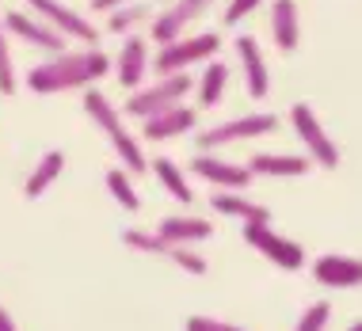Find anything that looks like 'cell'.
Here are the masks:
<instances>
[{"label":"cell","instance_id":"6da1fadb","mask_svg":"<svg viewBox=\"0 0 362 331\" xmlns=\"http://www.w3.org/2000/svg\"><path fill=\"white\" fill-rule=\"evenodd\" d=\"M111 69V57L100 46L88 50H62L50 54V61L35 65L27 73V88L35 95H57V92H73V88H92L95 80H103Z\"/></svg>","mask_w":362,"mask_h":331},{"label":"cell","instance_id":"7a4b0ae2","mask_svg":"<svg viewBox=\"0 0 362 331\" xmlns=\"http://www.w3.org/2000/svg\"><path fill=\"white\" fill-rule=\"evenodd\" d=\"M84 111L92 114V122L100 126V130L111 138V149L119 152V160L126 164V171H145L149 168V160H145V152H141V145L126 133V126H122V111L115 107L111 100H107L103 92H95V88H84Z\"/></svg>","mask_w":362,"mask_h":331},{"label":"cell","instance_id":"3957f363","mask_svg":"<svg viewBox=\"0 0 362 331\" xmlns=\"http://www.w3.org/2000/svg\"><path fill=\"white\" fill-rule=\"evenodd\" d=\"M187 92H191V76L187 73H168V76H160L156 84L138 88V92L126 100L122 111L130 114V119H149V114H156V111H168V107L183 103Z\"/></svg>","mask_w":362,"mask_h":331},{"label":"cell","instance_id":"277c9868","mask_svg":"<svg viewBox=\"0 0 362 331\" xmlns=\"http://www.w3.org/2000/svg\"><path fill=\"white\" fill-rule=\"evenodd\" d=\"M221 50V38L218 35H191V38H172L156 50V73L168 76V73H187L191 65L210 61L214 54Z\"/></svg>","mask_w":362,"mask_h":331},{"label":"cell","instance_id":"5b68a950","mask_svg":"<svg viewBox=\"0 0 362 331\" xmlns=\"http://www.w3.org/2000/svg\"><path fill=\"white\" fill-rule=\"evenodd\" d=\"M275 114H263V111H252V114H240V119H229V122H218L210 130L199 133V145L206 152L221 149V145H237V141H256V138H267L275 130Z\"/></svg>","mask_w":362,"mask_h":331},{"label":"cell","instance_id":"8992f818","mask_svg":"<svg viewBox=\"0 0 362 331\" xmlns=\"http://www.w3.org/2000/svg\"><path fill=\"white\" fill-rule=\"evenodd\" d=\"M290 122H293V130H298V138L305 141L313 164H320V168H339V145L328 138V130L320 126L317 111H313L309 103H298V107H293V111H290Z\"/></svg>","mask_w":362,"mask_h":331},{"label":"cell","instance_id":"52a82bcc","mask_svg":"<svg viewBox=\"0 0 362 331\" xmlns=\"http://www.w3.org/2000/svg\"><path fill=\"white\" fill-rule=\"evenodd\" d=\"M244 240L282 270H301L305 267V251H301V244L279 236V232L271 229V221H248V225H244Z\"/></svg>","mask_w":362,"mask_h":331},{"label":"cell","instance_id":"ba28073f","mask_svg":"<svg viewBox=\"0 0 362 331\" xmlns=\"http://www.w3.org/2000/svg\"><path fill=\"white\" fill-rule=\"evenodd\" d=\"M23 4L31 8V16L46 19V23H50L54 31H62L65 38H76V42H84V46L100 42V31H95L81 12H73L69 4H62V0H23Z\"/></svg>","mask_w":362,"mask_h":331},{"label":"cell","instance_id":"9c48e42d","mask_svg":"<svg viewBox=\"0 0 362 331\" xmlns=\"http://www.w3.org/2000/svg\"><path fill=\"white\" fill-rule=\"evenodd\" d=\"M4 27L8 35H16L19 42H27V46H35V50H46V54H62V50H69V38H65L62 31H54L46 19H38L31 12H4Z\"/></svg>","mask_w":362,"mask_h":331},{"label":"cell","instance_id":"30bf717a","mask_svg":"<svg viewBox=\"0 0 362 331\" xmlns=\"http://www.w3.org/2000/svg\"><path fill=\"white\" fill-rule=\"evenodd\" d=\"M191 171L199 175V179L214 183L218 191H244V187H252V171H248V164L221 160V157H214V152H199V157L191 160Z\"/></svg>","mask_w":362,"mask_h":331},{"label":"cell","instance_id":"8fae6325","mask_svg":"<svg viewBox=\"0 0 362 331\" xmlns=\"http://www.w3.org/2000/svg\"><path fill=\"white\" fill-rule=\"evenodd\" d=\"M194 126H199V114L191 111V107L175 103L168 111H156L149 119H141V138L145 141H172V138H183V133H191Z\"/></svg>","mask_w":362,"mask_h":331},{"label":"cell","instance_id":"7c38bea8","mask_svg":"<svg viewBox=\"0 0 362 331\" xmlns=\"http://www.w3.org/2000/svg\"><path fill=\"white\" fill-rule=\"evenodd\" d=\"M210 4H214V0H175L168 12H160V16L153 19V38H156L160 46L172 42V38H180V35L194 23V19L206 12Z\"/></svg>","mask_w":362,"mask_h":331},{"label":"cell","instance_id":"4fadbf2b","mask_svg":"<svg viewBox=\"0 0 362 331\" xmlns=\"http://www.w3.org/2000/svg\"><path fill=\"white\" fill-rule=\"evenodd\" d=\"M237 54H240V65H244V88H248L252 100H267L271 92V73H267V61H263V50L252 35H240L237 38Z\"/></svg>","mask_w":362,"mask_h":331},{"label":"cell","instance_id":"5bb4252c","mask_svg":"<svg viewBox=\"0 0 362 331\" xmlns=\"http://www.w3.org/2000/svg\"><path fill=\"white\" fill-rule=\"evenodd\" d=\"M313 278L328 289L362 286V259H355V255H320L313 263Z\"/></svg>","mask_w":362,"mask_h":331},{"label":"cell","instance_id":"9a60e30c","mask_svg":"<svg viewBox=\"0 0 362 331\" xmlns=\"http://www.w3.org/2000/svg\"><path fill=\"white\" fill-rule=\"evenodd\" d=\"M156 236L168 240V244H180V248H191V244H202V240L214 236V225L206 217H191V213H175V217H164L156 225Z\"/></svg>","mask_w":362,"mask_h":331},{"label":"cell","instance_id":"2e32d148","mask_svg":"<svg viewBox=\"0 0 362 331\" xmlns=\"http://www.w3.org/2000/svg\"><path fill=\"white\" fill-rule=\"evenodd\" d=\"M271 35L282 54H293L301 42V19H298V0H275L271 4Z\"/></svg>","mask_w":362,"mask_h":331},{"label":"cell","instance_id":"e0dca14e","mask_svg":"<svg viewBox=\"0 0 362 331\" xmlns=\"http://www.w3.org/2000/svg\"><path fill=\"white\" fill-rule=\"evenodd\" d=\"M145 69H149V46H145V38L130 35L119 50V84L122 88H141Z\"/></svg>","mask_w":362,"mask_h":331},{"label":"cell","instance_id":"ac0fdd59","mask_svg":"<svg viewBox=\"0 0 362 331\" xmlns=\"http://www.w3.org/2000/svg\"><path fill=\"white\" fill-rule=\"evenodd\" d=\"M252 175H282V179H293V175H309L313 171V160L309 157H290V152H259L252 157L248 164Z\"/></svg>","mask_w":362,"mask_h":331},{"label":"cell","instance_id":"d6986e66","mask_svg":"<svg viewBox=\"0 0 362 331\" xmlns=\"http://www.w3.org/2000/svg\"><path fill=\"white\" fill-rule=\"evenodd\" d=\"M210 206L221 213V217H237V221H271V210L267 206H256V202H248L240 191H214L210 194Z\"/></svg>","mask_w":362,"mask_h":331},{"label":"cell","instance_id":"ffe728a7","mask_svg":"<svg viewBox=\"0 0 362 331\" xmlns=\"http://www.w3.org/2000/svg\"><path fill=\"white\" fill-rule=\"evenodd\" d=\"M62 171H65V152H62V149L42 152V160H38V164H35V171L27 175L23 194H27V198H42V194L50 191L57 179H62Z\"/></svg>","mask_w":362,"mask_h":331},{"label":"cell","instance_id":"44dd1931","mask_svg":"<svg viewBox=\"0 0 362 331\" xmlns=\"http://www.w3.org/2000/svg\"><path fill=\"white\" fill-rule=\"evenodd\" d=\"M153 171H156V179L164 183V191H168L175 202H187V206L194 202V191H191L187 175L180 171V164H175V160H168V157H156V160H153Z\"/></svg>","mask_w":362,"mask_h":331},{"label":"cell","instance_id":"7402d4cb","mask_svg":"<svg viewBox=\"0 0 362 331\" xmlns=\"http://www.w3.org/2000/svg\"><path fill=\"white\" fill-rule=\"evenodd\" d=\"M225 80H229V65L218 61V57H210L206 69L199 76V103L202 107H218L221 95H225Z\"/></svg>","mask_w":362,"mask_h":331},{"label":"cell","instance_id":"603a6c76","mask_svg":"<svg viewBox=\"0 0 362 331\" xmlns=\"http://www.w3.org/2000/svg\"><path fill=\"white\" fill-rule=\"evenodd\" d=\"M107 191L115 194V202L126 210V213H134L141 206V198H138V191H134V183H130V175H126V168H111L107 171Z\"/></svg>","mask_w":362,"mask_h":331},{"label":"cell","instance_id":"cb8c5ba5","mask_svg":"<svg viewBox=\"0 0 362 331\" xmlns=\"http://www.w3.org/2000/svg\"><path fill=\"white\" fill-rule=\"evenodd\" d=\"M138 19H149V8H145V4H119V8H111V23H107V31H111V35H126Z\"/></svg>","mask_w":362,"mask_h":331},{"label":"cell","instance_id":"d4e9b609","mask_svg":"<svg viewBox=\"0 0 362 331\" xmlns=\"http://www.w3.org/2000/svg\"><path fill=\"white\" fill-rule=\"evenodd\" d=\"M16 88H19V80H16L12 50H8V31L0 27V92H4V95H12Z\"/></svg>","mask_w":362,"mask_h":331},{"label":"cell","instance_id":"484cf974","mask_svg":"<svg viewBox=\"0 0 362 331\" xmlns=\"http://www.w3.org/2000/svg\"><path fill=\"white\" fill-rule=\"evenodd\" d=\"M328 320H332V305H328V301H313L305 313H301V320H298V327H293V331H325Z\"/></svg>","mask_w":362,"mask_h":331},{"label":"cell","instance_id":"4316f807","mask_svg":"<svg viewBox=\"0 0 362 331\" xmlns=\"http://www.w3.org/2000/svg\"><path fill=\"white\" fill-rule=\"evenodd\" d=\"M187 331H244V327L225 324V320H214V316H191L187 320Z\"/></svg>","mask_w":362,"mask_h":331},{"label":"cell","instance_id":"83f0119b","mask_svg":"<svg viewBox=\"0 0 362 331\" xmlns=\"http://www.w3.org/2000/svg\"><path fill=\"white\" fill-rule=\"evenodd\" d=\"M259 0H229V8H225V23H240L248 12H256Z\"/></svg>","mask_w":362,"mask_h":331},{"label":"cell","instance_id":"f1b7e54d","mask_svg":"<svg viewBox=\"0 0 362 331\" xmlns=\"http://www.w3.org/2000/svg\"><path fill=\"white\" fill-rule=\"evenodd\" d=\"M0 331H16V320H12V313H8L4 305H0Z\"/></svg>","mask_w":362,"mask_h":331},{"label":"cell","instance_id":"f546056e","mask_svg":"<svg viewBox=\"0 0 362 331\" xmlns=\"http://www.w3.org/2000/svg\"><path fill=\"white\" fill-rule=\"evenodd\" d=\"M119 4H126V0H92L95 12H111V8H119Z\"/></svg>","mask_w":362,"mask_h":331},{"label":"cell","instance_id":"4dcf8cb0","mask_svg":"<svg viewBox=\"0 0 362 331\" xmlns=\"http://www.w3.org/2000/svg\"><path fill=\"white\" fill-rule=\"evenodd\" d=\"M351 331H362V320H355V324H351Z\"/></svg>","mask_w":362,"mask_h":331}]
</instances>
